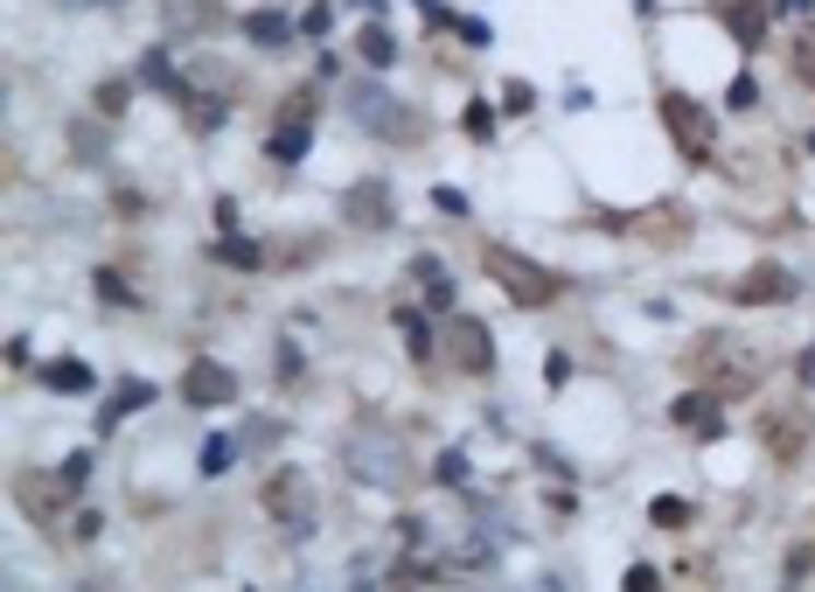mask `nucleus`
Segmentation results:
<instances>
[{"instance_id":"obj_8","label":"nucleus","mask_w":815,"mask_h":592,"mask_svg":"<svg viewBox=\"0 0 815 592\" xmlns=\"http://www.w3.org/2000/svg\"><path fill=\"white\" fill-rule=\"evenodd\" d=\"M182 397H188V405H202V411H217V405H231V397H237V376L223 370V362H188Z\"/></svg>"},{"instance_id":"obj_32","label":"nucleus","mask_w":815,"mask_h":592,"mask_svg":"<svg viewBox=\"0 0 815 592\" xmlns=\"http://www.w3.org/2000/svg\"><path fill=\"white\" fill-rule=\"evenodd\" d=\"M440 481H453V488L467 481V453H446V461H440Z\"/></svg>"},{"instance_id":"obj_28","label":"nucleus","mask_w":815,"mask_h":592,"mask_svg":"<svg viewBox=\"0 0 815 592\" xmlns=\"http://www.w3.org/2000/svg\"><path fill=\"white\" fill-rule=\"evenodd\" d=\"M467 132H474V140H488V132H496V112H488V105H467Z\"/></svg>"},{"instance_id":"obj_14","label":"nucleus","mask_w":815,"mask_h":592,"mask_svg":"<svg viewBox=\"0 0 815 592\" xmlns=\"http://www.w3.org/2000/svg\"><path fill=\"white\" fill-rule=\"evenodd\" d=\"M767 446L773 453H781V461H794V453H802V439H808V418L802 411H767Z\"/></svg>"},{"instance_id":"obj_33","label":"nucleus","mask_w":815,"mask_h":592,"mask_svg":"<svg viewBox=\"0 0 815 592\" xmlns=\"http://www.w3.org/2000/svg\"><path fill=\"white\" fill-rule=\"evenodd\" d=\"M328 22H335V14H328V0H321V8H307V22H300V28H307V35H328Z\"/></svg>"},{"instance_id":"obj_5","label":"nucleus","mask_w":815,"mask_h":592,"mask_svg":"<svg viewBox=\"0 0 815 592\" xmlns=\"http://www.w3.org/2000/svg\"><path fill=\"white\" fill-rule=\"evenodd\" d=\"M440 356H446L461 376H488V370H496V335H488V321L453 314L446 328H440Z\"/></svg>"},{"instance_id":"obj_25","label":"nucleus","mask_w":815,"mask_h":592,"mask_svg":"<svg viewBox=\"0 0 815 592\" xmlns=\"http://www.w3.org/2000/svg\"><path fill=\"white\" fill-rule=\"evenodd\" d=\"M237 461V439H210V446H202V474H223Z\"/></svg>"},{"instance_id":"obj_19","label":"nucleus","mask_w":815,"mask_h":592,"mask_svg":"<svg viewBox=\"0 0 815 592\" xmlns=\"http://www.w3.org/2000/svg\"><path fill=\"white\" fill-rule=\"evenodd\" d=\"M217 258L223 265H237V272H252V265H265V252L252 237H237V231H223V244H217Z\"/></svg>"},{"instance_id":"obj_3","label":"nucleus","mask_w":815,"mask_h":592,"mask_svg":"<svg viewBox=\"0 0 815 592\" xmlns=\"http://www.w3.org/2000/svg\"><path fill=\"white\" fill-rule=\"evenodd\" d=\"M265 515H272L293 544H307L314 537V481L300 467H279L272 481H265Z\"/></svg>"},{"instance_id":"obj_20","label":"nucleus","mask_w":815,"mask_h":592,"mask_svg":"<svg viewBox=\"0 0 815 592\" xmlns=\"http://www.w3.org/2000/svg\"><path fill=\"white\" fill-rule=\"evenodd\" d=\"M147 397H154V384H126V391H119V397H112V405H105V418H98V426H119V418H126V411H140Z\"/></svg>"},{"instance_id":"obj_35","label":"nucleus","mask_w":815,"mask_h":592,"mask_svg":"<svg viewBox=\"0 0 815 592\" xmlns=\"http://www.w3.org/2000/svg\"><path fill=\"white\" fill-rule=\"evenodd\" d=\"M78 8H84V0H78Z\"/></svg>"},{"instance_id":"obj_18","label":"nucleus","mask_w":815,"mask_h":592,"mask_svg":"<svg viewBox=\"0 0 815 592\" xmlns=\"http://www.w3.org/2000/svg\"><path fill=\"white\" fill-rule=\"evenodd\" d=\"M140 78H147V84H154V91H167V98H188V84L175 78V63H167V56H161V49H154V56H147V63H140Z\"/></svg>"},{"instance_id":"obj_22","label":"nucleus","mask_w":815,"mask_h":592,"mask_svg":"<svg viewBox=\"0 0 815 592\" xmlns=\"http://www.w3.org/2000/svg\"><path fill=\"white\" fill-rule=\"evenodd\" d=\"M649 515H655L662 530H684V523H690V502H676V495H655V502H649Z\"/></svg>"},{"instance_id":"obj_15","label":"nucleus","mask_w":815,"mask_h":592,"mask_svg":"<svg viewBox=\"0 0 815 592\" xmlns=\"http://www.w3.org/2000/svg\"><path fill=\"white\" fill-rule=\"evenodd\" d=\"M70 495H78V488H70V481H63V474H56V488H43V481H35V474H28V481H22V509L35 515V523H49V515H56V509H63V502H70Z\"/></svg>"},{"instance_id":"obj_12","label":"nucleus","mask_w":815,"mask_h":592,"mask_svg":"<svg viewBox=\"0 0 815 592\" xmlns=\"http://www.w3.org/2000/svg\"><path fill=\"white\" fill-rule=\"evenodd\" d=\"M788 293H794V279L781 265H753V272L738 279V300H746V307H767V300H788Z\"/></svg>"},{"instance_id":"obj_16","label":"nucleus","mask_w":815,"mask_h":592,"mask_svg":"<svg viewBox=\"0 0 815 592\" xmlns=\"http://www.w3.org/2000/svg\"><path fill=\"white\" fill-rule=\"evenodd\" d=\"M43 384H49V391H63V397H78V391H91V370H84L78 356H56L49 370H43Z\"/></svg>"},{"instance_id":"obj_27","label":"nucleus","mask_w":815,"mask_h":592,"mask_svg":"<svg viewBox=\"0 0 815 592\" xmlns=\"http://www.w3.org/2000/svg\"><path fill=\"white\" fill-rule=\"evenodd\" d=\"M794 70H802V84L815 91V28L802 35V43H794Z\"/></svg>"},{"instance_id":"obj_21","label":"nucleus","mask_w":815,"mask_h":592,"mask_svg":"<svg viewBox=\"0 0 815 592\" xmlns=\"http://www.w3.org/2000/svg\"><path fill=\"white\" fill-rule=\"evenodd\" d=\"M419 286L432 293V307H446V300H453V279L440 272V258H419Z\"/></svg>"},{"instance_id":"obj_24","label":"nucleus","mask_w":815,"mask_h":592,"mask_svg":"<svg viewBox=\"0 0 815 592\" xmlns=\"http://www.w3.org/2000/svg\"><path fill=\"white\" fill-rule=\"evenodd\" d=\"M397 328H405V341H411V356H419V362L432 356V335H426V321H419V314H411V307H405V314H397Z\"/></svg>"},{"instance_id":"obj_23","label":"nucleus","mask_w":815,"mask_h":592,"mask_svg":"<svg viewBox=\"0 0 815 592\" xmlns=\"http://www.w3.org/2000/svg\"><path fill=\"white\" fill-rule=\"evenodd\" d=\"M363 56H370V63H391V56H397V43H391V28H384V22H370V28H363Z\"/></svg>"},{"instance_id":"obj_6","label":"nucleus","mask_w":815,"mask_h":592,"mask_svg":"<svg viewBox=\"0 0 815 592\" xmlns=\"http://www.w3.org/2000/svg\"><path fill=\"white\" fill-rule=\"evenodd\" d=\"M349 112H356V119H363L370 132H391V140H411V132H419V119H411V112L397 105L391 91H376V84L349 91Z\"/></svg>"},{"instance_id":"obj_7","label":"nucleus","mask_w":815,"mask_h":592,"mask_svg":"<svg viewBox=\"0 0 815 592\" xmlns=\"http://www.w3.org/2000/svg\"><path fill=\"white\" fill-rule=\"evenodd\" d=\"M307 132H314V98H293L287 119L272 126V140H265V154H272L279 167H293L300 154H307Z\"/></svg>"},{"instance_id":"obj_26","label":"nucleus","mask_w":815,"mask_h":592,"mask_svg":"<svg viewBox=\"0 0 815 592\" xmlns=\"http://www.w3.org/2000/svg\"><path fill=\"white\" fill-rule=\"evenodd\" d=\"M98 112H105V119H119V112H126V84H119V78L98 84Z\"/></svg>"},{"instance_id":"obj_9","label":"nucleus","mask_w":815,"mask_h":592,"mask_svg":"<svg viewBox=\"0 0 815 592\" xmlns=\"http://www.w3.org/2000/svg\"><path fill=\"white\" fill-rule=\"evenodd\" d=\"M670 418H676V426H684V432L711 439L718 426H725V405H718V391H684V397H676V405H670Z\"/></svg>"},{"instance_id":"obj_4","label":"nucleus","mask_w":815,"mask_h":592,"mask_svg":"<svg viewBox=\"0 0 815 592\" xmlns=\"http://www.w3.org/2000/svg\"><path fill=\"white\" fill-rule=\"evenodd\" d=\"M662 126H670V140H676V154H684V161H711L718 119H711L697 98H684V91H662Z\"/></svg>"},{"instance_id":"obj_13","label":"nucleus","mask_w":815,"mask_h":592,"mask_svg":"<svg viewBox=\"0 0 815 592\" xmlns=\"http://www.w3.org/2000/svg\"><path fill=\"white\" fill-rule=\"evenodd\" d=\"M161 22L175 35H202L217 28V0H161Z\"/></svg>"},{"instance_id":"obj_11","label":"nucleus","mask_w":815,"mask_h":592,"mask_svg":"<svg viewBox=\"0 0 815 592\" xmlns=\"http://www.w3.org/2000/svg\"><path fill=\"white\" fill-rule=\"evenodd\" d=\"M725 28H732L746 49H760L767 28H773V8H767V0H725Z\"/></svg>"},{"instance_id":"obj_30","label":"nucleus","mask_w":815,"mask_h":592,"mask_svg":"<svg viewBox=\"0 0 815 592\" xmlns=\"http://www.w3.org/2000/svg\"><path fill=\"white\" fill-rule=\"evenodd\" d=\"M56 474H63V481H70V488H84V474H91V453H70V461H63V467H56Z\"/></svg>"},{"instance_id":"obj_2","label":"nucleus","mask_w":815,"mask_h":592,"mask_svg":"<svg viewBox=\"0 0 815 592\" xmlns=\"http://www.w3.org/2000/svg\"><path fill=\"white\" fill-rule=\"evenodd\" d=\"M481 272L502 286L516 307H544V300H558V279L544 272L537 258H523V252H509V244H488L481 252Z\"/></svg>"},{"instance_id":"obj_10","label":"nucleus","mask_w":815,"mask_h":592,"mask_svg":"<svg viewBox=\"0 0 815 592\" xmlns=\"http://www.w3.org/2000/svg\"><path fill=\"white\" fill-rule=\"evenodd\" d=\"M342 209H349L356 231H384V223H391V188L384 182H356L342 196Z\"/></svg>"},{"instance_id":"obj_1","label":"nucleus","mask_w":815,"mask_h":592,"mask_svg":"<svg viewBox=\"0 0 815 592\" xmlns=\"http://www.w3.org/2000/svg\"><path fill=\"white\" fill-rule=\"evenodd\" d=\"M342 467H349L363 488H405V481H411L405 439L384 432V426H356V432L342 439Z\"/></svg>"},{"instance_id":"obj_17","label":"nucleus","mask_w":815,"mask_h":592,"mask_svg":"<svg viewBox=\"0 0 815 592\" xmlns=\"http://www.w3.org/2000/svg\"><path fill=\"white\" fill-rule=\"evenodd\" d=\"M244 35H252L258 49H279L293 28H287V14H265V8H258V14H244Z\"/></svg>"},{"instance_id":"obj_29","label":"nucleus","mask_w":815,"mask_h":592,"mask_svg":"<svg viewBox=\"0 0 815 592\" xmlns=\"http://www.w3.org/2000/svg\"><path fill=\"white\" fill-rule=\"evenodd\" d=\"M732 105L753 112V105H760V84H753V78H732Z\"/></svg>"},{"instance_id":"obj_34","label":"nucleus","mask_w":815,"mask_h":592,"mask_svg":"<svg viewBox=\"0 0 815 592\" xmlns=\"http://www.w3.org/2000/svg\"><path fill=\"white\" fill-rule=\"evenodd\" d=\"M98 293H105V300H132V293H126V279H119V272H98Z\"/></svg>"},{"instance_id":"obj_31","label":"nucleus","mask_w":815,"mask_h":592,"mask_svg":"<svg viewBox=\"0 0 815 592\" xmlns=\"http://www.w3.org/2000/svg\"><path fill=\"white\" fill-rule=\"evenodd\" d=\"M432 202H440L446 217H467V196H461V188H432Z\"/></svg>"}]
</instances>
